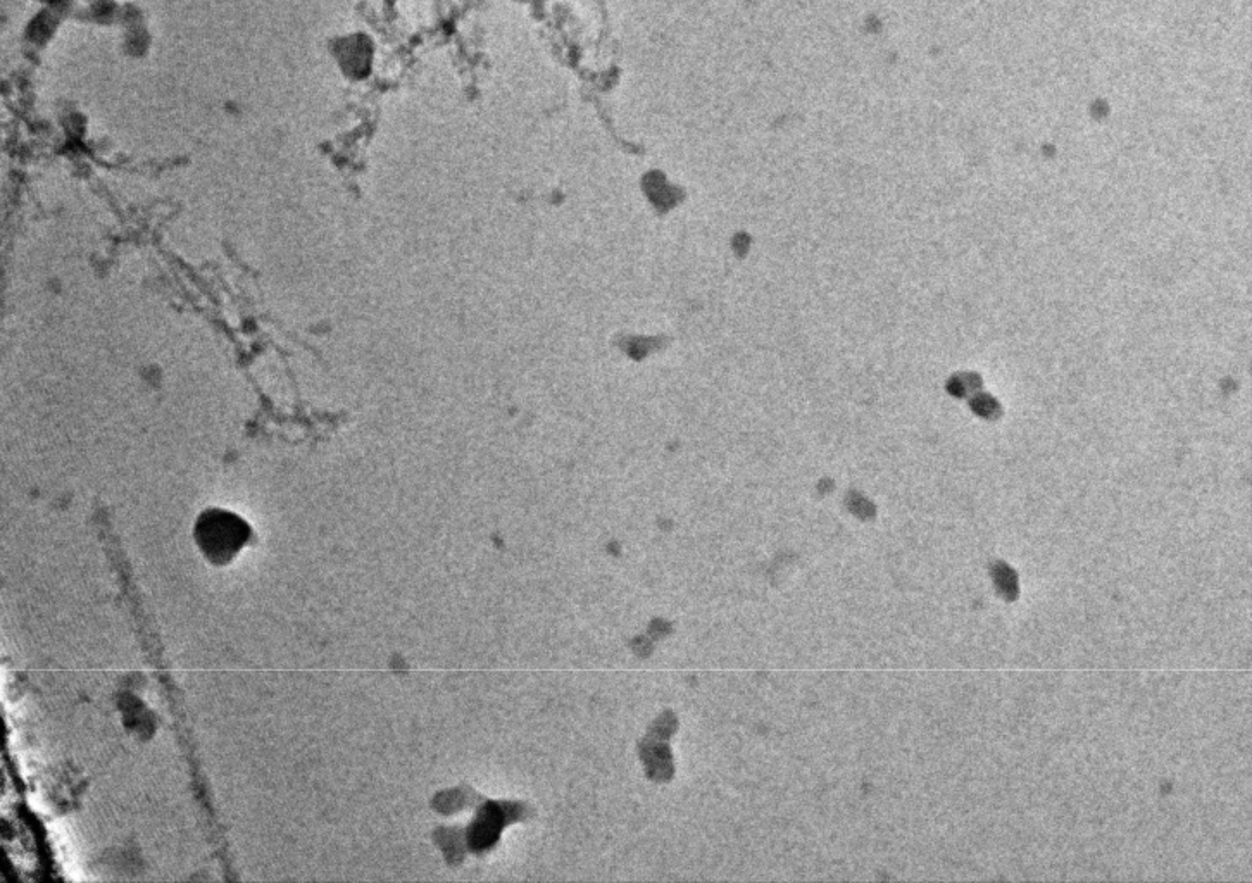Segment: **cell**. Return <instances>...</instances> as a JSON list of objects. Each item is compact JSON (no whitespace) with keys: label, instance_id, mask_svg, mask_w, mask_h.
<instances>
[{"label":"cell","instance_id":"6da1fadb","mask_svg":"<svg viewBox=\"0 0 1252 883\" xmlns=\"http://www.w3.org/2000/svg\"><path fill=\"white\" fill-rule=\"evenodd\" d=\"M251 527L225 509H207L195 525V540L202 554L218 566L230 563L251 540Z\"/></svg>","mask_w":1252,"mask_h":883},{"label":"cell","instance_id":"7a4b0ae2","mask_svg":"<svg viewBox=\"0 0 1252 883\" xmlns=\"http://www.w3.org/2000/svg\"><path fill=\"white\" fill-rule=\"evenodd\" d=\"M337 59L345 73L354 78H363L373 64V45L363 35H352L342 38L337 44Z\"/></svg>","mask_w":1252,"mask_h":883},{"label":"cell","instance_id":"3957f363","mask_svg":"<svg viewBox=\"0 0 1252 883\" xmlns=\"http://www.w3.org/2000/svg\"><path fill=\"white\" fill-rule=\"evenodd\" d=\"M518 2H530V0H518Z\"/></svg>","mask_w":1252,"mask_h":883}]
</instances>
